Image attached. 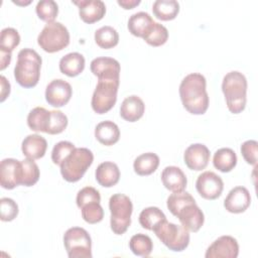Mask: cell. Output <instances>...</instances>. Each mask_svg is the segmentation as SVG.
Here are the masks:
<instances>
[{
  "instance_id": "obj_1",
  "label": "cell",
  "mask_w": 258,
  "mask_h": 258,
  "mask_svg": "<svg viewBox=\"0 0 258 258\" xmlns=\"http://www.w3.org/2000/svg\"><path fill=\"white\" fill-rule=\"evenodd\" d=\"M206 78L198 73L185 76L179 85V96L183 107L194 115H203L209 108Z\"/></svg>"
},
{
  "instance_id": "obj_2",
  "label": "cell",
  "mask_w": 258,
  "mask_h": 258,
  "mask_svg": "<svg viewBox=\"0 0 258 258\" xmlns=\"http://www.w3.org/2000/svg\"><path fill=\"white\" fill-rule=\"evenodd\" d=\"M40 55L31 48H23L17 54L14 68V78L23 88H33L37 85L41 68Z\"/></svg>"
},
{
  "instance_id": "obj_3",
  "label": "cell",
  "mask_w": 258,
  "mask_h": 258,
  "mask_svg": "<svg viewBox=\"0 0 258 258\" xmlns=\"http://www.w3.org/2000/svg\"><path fill=\"white\" fill-rule=\"evenodd\" d=\"M222 91L231 113L239 114L245 109L247 102V80L242 73L237 71L228 73L223 79Z\"/></svg>"
},
{
  "instance_id": "obj_4",
  "label": "cell",
  "mask_w": 258,
  "mask_h": 258,
  "mask_svg": "<svg viewBox=\"0 0 258 258\" xmlns=\"http://www.w3.org/2000/svg\"><path fill=\"white\" fill-rule=\"evenodd\" d=\"M94 160L92 151L85 147L75 148L61 162L60 173L69 182L80 180Z\"/></svg>"
},
{
  "instance_id": "obj_5",
  "label": "cell",
  "mask_w": 258,
  "mask_h": 258,
  "mask_svg": "<svg viewBox=\"0 0 258 258\" xmlns=\"http://www.w3.org/2000/svg\"><path fill=\"white\" fill-rule=\"evenodd\" d=\"M111 212L110 225L116 235L124 234L131 224L133 205L131 200L123 194H115L109 200Z\"/></svg>"
},
{
  "instance_id": "obj_6",
  "label": "cell",
  "mask_w": 258,
  "mask_h": 258,
  "mask_svg": "<svg viewBox=\"0 0 258 258\" xmlns=\"http://www.w3.org/2000/svg\"><path fill=\"white\" fill-rule=\"evenodd\" d=\"M153 232L157 238L171 251H183L189 244V233L183 227L164 220Z\"/></svg>"
},
{
  "instance_id": "obj_7",
  "label": "cell",
  "mask_w": 258,
  "mask_h": 258,
  "mask_svg": "<svg viewBox=\"0 0 258 258\" xmlns=\"http://www.w3.org/2000/svg\"><path fill=\"white\" fill-rule=\"evenodd\" d=\"M38 45L46 52L52 53L67 47L70 43V32L60 22L45 24L37 37Z\"/></svg>"
},
{
  "instance_id": "obj_8",
  "label": "cell",
  "mask_w": 258,
  "mask_h": 258,
  "mask_svg": "<svg viewBox=\"0 0 258 258\" xmlns=\"http://www.w3.org/2000/svg\"><path fill=\"white\" fill-rule=\"evenodd\" d=\"M63 245L70 258H91L92 240L89 233L80 227H73L63 235Z\"/></svg>"
},
{
  "instance_id": "obj_9",
  "label": "cell",
  "mask_w": 258,
  "mask_h": 258,
  "mask_svg": "<svg viewBox=\"0 0 258 258\" xmlns=\"http://www.w3.org/2000/svg\"><path fill=\"white\" fill-rule=\"evenodd\" d=\"M120 81L98 80L97 87L92 97V108L97 114L110 111L117 101V92Z\"/></svg>"
},
{
  "instance_id": "obj_10",
  "label": "cell",
  "mask_w": 258,
  "mask_h": 258,
  "mask_svg": "<svg viewBox=\"0 0 258 258\" xmlns=\"http://www.w3.org/2000/svg\"><path fill=\"white\" fill-rule=\"evenodd\" d=\"M196 187L202 198L206 200H216L222 195L224 182L221 176L215 172L205 171L198 176Z\"/></svg>"
},
{
  "instance_id": "obj_11",
  "label": "cell",
  "mask_w": 258,
  "mask_h": 258,
  "mask_svg": "<svg viewBox=\"0 0 258 258\" xmlns=\"http://www.w3.org/2000/svg\"><path fill=\"white\" fill-rule=\"evenodd\" d=\"M72 93V87L68 82L61 79H56L47 85L45 90V100L52 107L59 108L68 104L71 100Z\"/></svg>"
},
{
  "instance_id": "obj_12",
  "label": "cell",
  "mask_w": 258,
  "mask_h": 258,
  "mask_svg": "<svg viewBox=\"0 0 258 258\" xmlns=\"http://www.w3.org/2000/svg\"><path fill=\"white\" fill-rule=\"evenodd\" d=\"M239 254V245L232 236H221L207 249L206 258H236Z\"/></svg>"
},
{
  "instance_id": "obj_13",
  "label": "cell",
  "mask_w": 258,
  "mask_h": 258,
  "mask_svg": "<svg viewBox=\"0 0 258 258\" xmlns=\"http://www.w3.org/2000/svg\"><path fill=\"white\" fill-rule=\"evenodd\" d=\"M90 68L98 80L120 81V63L115 58L106 56L94 58Z\"/></svg>"
},
{
  "instance_id": "obj_14",
  "label": "cell",
  "mask_w": 258,
  "mask_h": 258,
  "mask_svg": "<svg viewBox=\"0 0 258 258\" xmlns=\"http://www.w3.org/2000/svg\"><path fill=\"white\" fill-rule=\"evenodd\" d=\"M0 184L6 189L21 184V161L14 158H5L1 161Z\"/></svg>"
},
{
  "instance_id": "obj_15",
  "label": "cell",
  "mask_w": 258,
  "mask_h": 258,
  "mask_svg": "<svg viewBox=\"0 0 258 258\" xmlns=\"http://www.w3.org/2000/svg\"><path fill=\"white\" fill-rule=\"evenodd\" d=\"M183 159L189 169L196 171L203 170L210 161V150L202 143L191 144L185 149Z\"/></svg>"
},
{
  "instance_id": "obj_16",
  "label": "cell",
  "mask_w": 258,
  "mask_h": 258,
  "mask_svg": "<svg viewBox=\"0 0 258 258\" xmlns=\"http://www.w3.org/2000/svg\"><path fill=\"white\" fill-rule=\"evenodd\" d=\"M250 204V192L244 186H235L232 188L224 201L225 209L233 214H240L245 212Z\"/></svg>"
},
{
  "instance_id": "obj_17",
  "label": "cell",
  "mask_w": 258,
  "mask_h": 258,
  "mask_svg": "<svg viewBox=\"0 0 258 258\" xmlns=\"http://www.w3.org/2000/svg\"><path fill=\"white\" fill-rule=\"evenodd\" d=\"M74 4L79 7L81 19L89 24L101 20L106 13V6L101 0L74 1Z\"/></svg>"
},
{
  "instance_id": "obj_18",
  "label": "cell",
  "mask_w": 258,
  "mask_h": 258,
  "mask_svg": "<svg viewBox=\"0 0 258 258\" xmlns=\"http://www.w3.org/2000/svg\"><path fill=\"white\" fill-rule=\"evenodd\" d=\"M175 217L178 218L181 226H183L188 232H198L204 225L205 221L204 213L196 203L183 207Z\"/></svg>"
},
{
  "instance_id": "obj_19",
  "label": "cell",
  "mask_w": 258,
  "mask_h": 258,
  "mask_svg": "<svg viewBox=\"0 0 258 258\" xmlns=\"http://www.w3.org/2000/svg\"><path fill=\"white\" fill-rule=\"evenodd\" d=\"M161 181L165 188L171 191H181L186 187L187 179L177 166H166L161 172Z\"/></svg>"
},
{
  "instance_id": "obj_20",
  "label": "cell",
  "mask_w": 258,
  "mask_h": 258,
  "mask_svg": "<svg viewBox=\"0 0 258 258\" xmlns=\"http://www.w3.org/2000/svg\"><path fill=\"white\" fill-rule=\"evenodd\" d=\"M47 148L46 140L38 135L31 134L24 138L21 144L22 153L29 159H39L44 156Z\"/></svg>"
},
{
  "instance_id": "obj_21",
  "label": "cell",
  "mask_w": 258,
  "mask_h": 258,
  "mask_svg": "<svg viewBox=\"0 0 258 258\" xmlns=\"http://www.w3.org/2000/svg\"><path fill=\"white\" fill-rule=\"evenodd\" d=\"M145 111V105L143 101L135 95L129 96L121 104L120 107V116L128 121V122H135L139 120Z\"/></svg>"
},
{
  "instance_id": "obj_22",
  "label": "cell",
  "mask_w": 258,
  "mask_h": 258,
  "mask_svg": "<svg viewBox=\"0 0 258 258\" xmlns=\"http://www.w3.org/2000/svg\"><path fill=\"white\" fill-rule=\"evenodd\" d=\"M95 176L100 185L104 187H111L119 181L120 170L116 163L112 161H105L98 165Z\"/></svg>"
},
{
  "instance_id": "obj_23",
  "label": "cell",
  "mask_w": 258,
  "mask_h": 258,
  "mask_svg": "<svg viewBox=\"0 0 258 258\" xmlns=\"http://www.w3.org/2000/svg\"><path fill=\"white\" fill-rule=\"evenodd\" d=\"M95 137L101 144L111 146L118 142L120 138V130L113 121H103L96 126Z\"/></svg>"
},
{
  "instance_id": "obj_24",
  "label": "cell",
  "mask_w": 258,
  "mask_h": 258,
  "mask_svg": "<svg viewBox=\"0 0 258 258\" xmlns=\"http://www.w3.org/2000/svg\"><path fill=\"white\" fill-rule=\"evenodd\" d=\"M154 21L147 12H137L130 16L128 20L129 32L137 37H143L152 27Z\"/></svg>"
},
{
  "instance_id": "obj_25",
  "label": "cell",
  "mask_w": 258,
  "mask_h": 258,
  "mask_svg": "<svg viewBox=\"0 0 258 258\" xmlns=\"http://www.w3.org/2000/svg\"><path fill=\"white\" fill-rule=\"evenodd\" d=\"M85 69V57L79 52H70L59 60V71L68 77H76Z\"/></svg>"
},
{
  "instance_id": "obj_26",
  "label": "cell",
  "mask_w": 258,
  "mask_h": 258,
  "mask_svg": "<svg viewBox=\"0 0 258 258\" xmlns=\"http://www.w3.org/2000/svg\"><path fill=\"white\" fill-rule=\"evenodd\" d=\"M158 165V155L153 152H146L135 158L133 168L138 175H149L157 169Z\"/></svg>"
},
{
  "instance_id": "obj_27",
  "label": "cell",
  "mask_w": 258,
  "mask_h": 258,
  "mask_svg": "<svg viewBox=\"0 0 258 258\" xmlns=\"http://www.w3.org/2000/svg\"><path fill=\"white\" fill-rule=\"evenodd\" d=\"M50 118V111L43 107H36L32 109L27 116L28 127L35 132H47Z\"/></svg>"
},
{
  "instance_id": "obj_28",
  "label": "cell",
  "mask_w": 258,
  "mask_h": 258,
  "mask_svg": "<svg viewBox=\"0 0 258 258\" xmlns=\"http://www.w3.org/2000/svg\"><path fill=\"white\" fill-rule=\"evenodd\" d=\"M152 11L157 19L172 20L179 12V4L174 0H157L153 3Z\"/></svg>"
},
{
  "instance_id": "obj_29",
  "label": "cell",
  "mask_w": 258,
  "mask_h": 258,
  "mask_svg": "<svg viewBox=\"0 0 258 258\" xmlns=\"http://www.w3.org/2000/svg\"><path fill=\"white\" fill-rule=\"evenodd\" d=\"M213 164L221 172H229L237 164V155L231 148H221L215 152Z\"/></svg>"
},
{
  "instance_id": "obj_30",
  "label": "cell",
  "mask_w": 258,
  "mask_h": 258,
  "mask_svg": "<svg viewBox=\"0 0 258 258\" xmlns=\"http://www.w3.org/2000/svg\"><path fill=\"white\" fill-rule=\"evenodd\" d=\"M164 220H166L165 215L157 207L145 208L139 215L140 225L149 231H153Z\"/></svg>"
},
{
  "instance_id": "obj_31",
  "label": "cell",
  "mask_w": 258,
  "mask_h": 258,
  "mask_svg": "<svg viewBox=\"0 0 258 258\" xmlns=\"http://www.w3.org/2000/svg\"><path fill=\"white\" fill-rule=\"evenodd\" d=\"M95 41L101 48H113L119 42V34L115 28L106 25L96 30Z\"/></svg>"
},
{
  "instance_id": "obj_32",
  "label": "cell",
  "mask_w": 258,
  "mask_h": 258,
  "mask_svg": "<svg viewBox=\"0 0 258 258\" xmlns=\"http://www.w3.org/2000/svg\"><path fill=\"white\" fill-rule=\"evenodd\" d=\"M129 248L133 254L141 257H147L152 252L153 243L149 236L139 233L131 237Z\"/></svg>"
},
{
  "instance_id": "obj_33",
  "label": "cell",
  "mask_w": 258,
  "mask_h": 258,
  "mask_svg": "<svg viewBox=\"0 0 258 258\" xmlns=\"http://www.w3.org/2000/svg\"><path fill=\"white\" fill-rule=\"evenodd\" d=\"M39 179V168L33 159L21 160V184L24 186H32Z\"/></svg>"
},
{
  "instance_id": "obj_34",
  "label": "cell",
  "mask_w": 258,
  "mask_h": 258,
  "mask_svg": "<svg viewBox=\"0 0 258 258\" xmlns=\"http://www.w3.org/2000/svg\"><path fill=\"white\" fill-rule=\"evenodd\" d=\"M194 203H196L195 199L190 194L184 190L174 191L167 198V208L173 216H176V214L186 205Z\"/></svg>"
},
{
  "instance_id": "obj_35",
  "label": "cell",
  "mask_w": 258,
  "mask_h": 258,
  "mask_svg": "<svg viewBox=\"0 0 258 258\" xmlns=\"http://www.w3.org/2000/svg\"><path fill=\"white\" fill-rule=\"evenodd\" d=\"M142 38L151 46H160L167 41L168 31L162 24L154 22L150 30Z\"/></svg>"
},
{
  "instance_id": "obj_36",
  "label": "cell",
  "mask_w": 258,
  "mask_h": 258,
  "mask_svg": "<svg viewBox=\"0 0 258 258\" xmlns=\"http://www.w3.org/2000/svg\"><path fill=\"white\" fill-rule=\"evenodd\" d=\"M35 10L37 16L47 23L53 22L58 14V6L56 2L52 0L39 1L36 5Z\"/></svg>"
},
{
  "instance_id": "obj_37",
  "label": "cell",
  "mask_w": 258,
  "mask_h": 258,
  "mask_svg": "<svg viewBox=\"0 0 258 258\" xmlns=\"http://www.w3.org/2000/svg\"><path fill=\"white\" fill-rule=\"evenodd\" d=\"M20 42V36L16 29L6 27L1 30L0 34V50L11 52Z\"/></svg>"
},
{
  "instance_id": "obj_38",
  "label": "cell",
  "mask_w": 258,
  "mask_h": 258,
  "mask_svg": "<svg viewBox=\"0 0 258 258\" xmlns=\"http://www.w3.org/2000/svg\"><path fill=\"white\" fill-rule=\"evenodd\" d=\"M83 219L89 224H97L103 220L104 211L100 203H89L81 208Z\"/></svg>"
},
{
  "instance_id": "obj_39",
  "label": "cell",
  "mask_w": 258,
  "mask_h": 258,
  "mask_svg": "<svg viewBox=\"0 0 258 258\" xmlns=\"http://www.w3.org/2000/svg\"><path fill=\"white\" fill-rule=\"evenodd\" d=\"M68 126V117L61 112L57 110L50 111V118L47 132L48 134H59L61 133Z\"/></svg>"
},
{
  "instance_id": "obj_40",
  "label": "cell",
  "mask_w": 258,
  "mask_h": 258,
  "mask_svg": "<svg viewBox=\"0 0 258 258\" xmlns=\"http://www.w3.org/2000/svg\"><path fill=\"white\" fill-rule=\"evenodd\" d=\"M75 145L70 141H59L56 143L51 151V160L54 164L60 165L67 156L75 149Z\"/></svg>"
},
{
  "instance_id": "obj_41",
  "label": "cell",
  "mask_w": 258,
  "mask_h": 258,
  "mask_svg": "<svg viewBox=\"0 0 258 258\" xmlns=\"http://www.w3.org/2000/svg\"><path fill=\"white\" fill-rule=\"evenodd\" d=\"M0 219L3 222H10L18 215V206L10 198H2L0 200Z\"/></svg>"
},
{
  "instance_id": "obj_42",
  "label": "cell",
  "mask_w": 258,
  "mask_h": 258,
  "mask_svg": "<svg viewBox=\"0 0 258 258\" xmlns=\"http://www.w3.org/2000/svg\"><path fill=\"white\" fill-rule=\"evenodd\" d=\"M77 206L81 209L83 206L89 204V203H100L101 201V196L100 192L92 186H86L79 190L77 195Z\"/></svg>"
},
{
  "instance_id": "obj_43",
  "label": "cell",
  "mask_w": 258,
  "mask_h": 258,
  "mask_svg": "<svg viewBox=\"0 0 258 258\" xmlns=\"http://www.w3.org/2000/svg\"><path fill=\"white\" fill-rule=\"evenodd\" d=\"M241 153L245 161L251 165L256 166L257 154H258V143L255 140H247L241 145Z\"/></svg>"
},
{
  "instance_id": "obj_44",
  "label": "cell",
  "mask_w": 258,
  "mask_h": 258,
  "mask_svg": "<svg viewBox=\"0 0 258 258\" xmlns=\"http://www.w3.org/2000/svg\"><path fill=\"white\" fill-rule=\"evenodd\" d=\"M0 80H1V102H3L9 96L10 84L4 76H1Z\"/></svg>"
},
{
  "instance_id": "obj_45",
  "label": "cell",
  "mask_w": 258,
  "mask_h": 258,
  "mask_svg": "<svg viewBox=\"0 0 258 258\" xmlns=\"http://www.w3.org/2000/svg\"><path fill=\"white\" fill-rule=\"evenodd\" d=\"M0 70L3 71L7 66H9L11 60V52H6L3 50H0Z\"/></svg>"
},
{
  "instance_id": "obj_46",
  "label": "cell",
  "mask_w": 258,
  "mask_h": 258,
  "mask_svg": "<svg viewBox=\"0 0 258 258\" xmlns=\"http://www.w3.org/2000/svg\"><path fill=\"white\" fill-rule=\"evenodd\" d=\"M117 3L124 9H132L140 4V0H118Z\"/></svg>"
}]
</instances>
